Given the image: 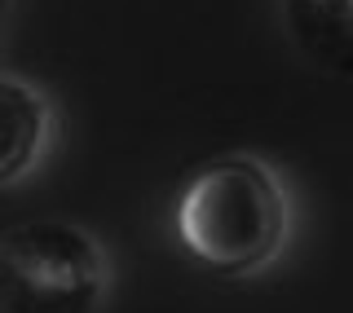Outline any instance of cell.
Listing matches in <instances>:
<instances>
[{
    "instance_id": "6da1fadb",
    "label": "cell",
    "mask_w": 353,
    "mask_h": 313,
    "mask_svg": "<svg viewBox=\"0 0 353 313\" xmlns=\"http://www.w3.org/2000/svg\"><path fill=\"white\" fill-rule=\"evenodd\" d=\"M172 225L190 261L221 278H248L283 252L292 203L283 181L261 159L230 154L185 181Z\"/></svg>"
},
{
    "instance_id": "7a4b0ae2",
    "label": "cell",
    "mask_w": 353,
    "mask_h": 313,
    "mask_svg": "<svg viewBox=\"0 0 353 313\" xmlns=\"http://www.w3.org/2000/svg\"><path fill=\"white\" fill-rule=\"evenodd\" d=\"M106 256L71 221H27L0 239V313H93Z\"/></svg>"
},
{
    "instance_id": "3957f363",
    "label": "cell",
    "mask_w": 353,
    "mask_h": 313,
    "mask_svg": "<svg viewBox=\"0 0 353 313\" xmlns=\"http://www.w3.org/2000/svg\"><path fill=\"white\" fill-rule=\"evenodd\" d=\"M279 14L309 62L353 80V0H279Z\"/></svg>"
},
{
    "instance_id": "277c9868",
    "label": "cell",
    "mask_w": 353,
    "mask_h": 313,
    "mask_svg": "<svg viewBox=\"0 0 353 313\" xmlns=\"http://www.w3.org/2000/svg\"><path fill=\"white\" fill-rule=\"evenodd\" d=\"M49 141V102L31 84L0 75V185L18 181Z\"/></svg>"
},
{
    "instance_id": "5b68a950",
    "label": "cell",
    "mask_w": 353,
    "mask_h": 313,
    "mask_svg": "<svg viewBox=\"0 0 353 313\" xmlns=\"http://www.w3.org/2000/svg\"><path fill=\"white\" fill-rule=\"evenodd\" d=\"M9 14H14V0H0V40H5V31H9Z\"/></svg>"
}]
</instances>
